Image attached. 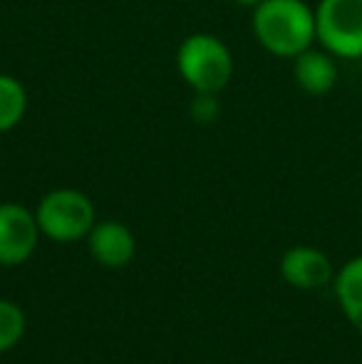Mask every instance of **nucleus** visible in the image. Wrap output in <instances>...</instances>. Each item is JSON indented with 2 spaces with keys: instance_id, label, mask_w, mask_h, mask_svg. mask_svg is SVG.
<instances>
[{
  "instance_id": "nucleus-1",
  "label": "nucleus",
  "mask_w": 362,
  "mask_h": 364,
  "mask_svg": "<svg viewBox=\"0 0 362 364\" xmlns=\"http://www.w3.org/2000/svg\"><path fill=\"white\" fill-rule=\"evenodd\" d=\"M251 28L258 45L275 58H290L313 48L315 10L305 0H261L253 5Z\"/></svg>"
},
{
  "instance_id": "nucleus-2",
  "label": "nucleus",
  "mask_w": 362,
  "mask_h": 364,
  "mask_svg": "<svg viewBox=\"0 0 362 364\" xmlns=\"http://www.w3.org/2000/svg\"><path fill=\"white\" fill-rule=\"evenodd\" d=\"M231 48L211 33H191L176 48V73L196 95H218L233 80Z\"/></svg>"
},
{
  "instance_id": "nucleus-3",
  "label": "nucleus",
  "mask_w": 362,
  "mask_h": 364,
  "mask_svg": "<svg viewBox=\"0 0 362 364\" xmlns=\"http://www.w3.org/2000/svg\"><path fill=\"white\" fill-rule=\"evenodd\" d=\"M35 218L40 233L55 243H75L87 238L92 225L97 223L90 196L78 188H55L45 193L35 208Z\"/></svg>"
},
{
  "instance_id": "nucleus-4",
  "label": "nucleus",
  "mask_w": 362,
  "mask_h": 364,
  "mask_svg": "<svg viewBox=\"0 0 362 364\" xmlns=\"http://www.w3.org/2000/svg\"><path fill=\"white\" fill-rule=\"evenodd\" d=\"M315 40L335 58L362 60V0H320Z\"/></svg>"
},
{
  "instance_id": "nucleus-5",
  "label": "nucleus",
  "mask_w": 362,
  "mask_h": 364,
  "mask_svg": "<svg viewBox=\"0 0 362 364\" xmlns=\"http://www.w3.org/2000/svg\"><path fill=\"white\" fill-rule=\"evenodd\" d=\"M40 235L35 211L23 203H0V265H23L30 260Z\"/></svg>"
},
{
  "instance_id": "nucleus-6",
  "label": "nucleus",
  "mask_w": 362,
  "mask_h": 364,
  "mask_svg": "<svg viewBox=\"0 0 362 364\" xmlns=\"http://www.w3.org/2000/svg\"><path fill=\"white\" fill-rule=\"evenodd\" d=\"M280 275L298 290H318L333 280V263L313 245H295L280 258Z\"/></svg>"
},
{
  "instance_id": "nucleus-7",
  "label": "nucleus",
  "mask_w": 362,
  "mask_h": 364,
  "mask_svg": "<svg viewBox=\"0 0 362 364\" xmlns=\"http://www.w3.org/2000/svg\"><path fill=\"white\" fill-rule=\"evenodd\" d=\"M90 255L105 268H124L137 253L134 233L119 220H100L87 235Z\"/></svg>"
},
{
  "instance_id": "nucleus-8",
  "label": "nucleus",
  "mask_w": 362,
  "mask_h": 364,
  "mask_svg": "<svg viewBox=\"0 0 362 364\" xmlns=\"http://www.w3.org/2000/svg\"><path fill=\"white\" fill-rule=\"evenodd\" d=\"M293 77H295V85L305 95H313V97L328 95L338 85L335 55H330L328 50H315V48L303 50V53L293 58Z\"/></svg>"
},
{
  "instance_id": "nucleus-9",
  "label": "nucleus",
  "mask_w": 362,
  "mask_h": 364,
  "mask_svg": "<svg viewBox=\"0 0 362 364\" xmlns=\"http://www.w3.org/2000/svg\"><path fill=\"white\" fill-rule=\"evenodd\" d=\"M335 297L350 325L362 335V255L345 263L335 275Z\"/></svg>"
},
{
  "instance_id": "nucleus-10",
  "label": "nucleus",
  "mask_w": 362,
  "mask_h": 364,
  "mask_svg": "<svg viewBox=\"0 0 362 364\" xmlns=\"http://www.w3.org/2000/svg\"><path fill=\"white\" fill-rule=\"evenodd\" d=\"M28 112V92L13 75L0 73V134L15 129Z\"/></svg>"
},
{
  "instance_id": "nucleus-11",
  "label": "nucleus",
  "mask_w": 362,
  "mask_h": 364,
  "mask_svg": "<svg viewBox=\"0 0 362 364\" xmlns=\"http://www.w3.org/2000/svg\"><path fill=\"white\" fill-rule=\"evenodd\" d=\"M25 335V315L20 305L0 300V355L13 350Z\"/></svg>"
},
{
  "instance_id": "nucleus-12",
  "label": "nucleus",
  "mask_w": 362,
  "mask_h": 364,
  "mask_svg": "<svg viewBox=\"0 0 362 364\" xmlns=\"http://www.w3.org/2000/svg\"><path fill=\"white\" fill-rule=\"evenodd\" d=\"M231 3L243 5V8H253V5H258V3H261V0H231Z\"/></svg>"
}]
</instances>
